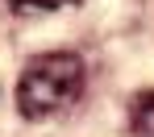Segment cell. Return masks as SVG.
I'll return each mask as SVG.
<instances>
[{
  "mask_svg": "<svg viewBox=\"0 0 154 137\" xmlns=\"http://www.w3.org/2000/svg\"><path fill=\"white\" fill-rule=\"evenodd\" d=\"M133 133L154 137V91H142L137 104H133Z\"/></svg>",
  "mask_w": 154,
  "mask_h": 137,
  "instance_id": "obj_2",
  "label": "cell"
},
{
  "mask_svg": "<svg viewBox=\"0 0 154 137\" xmlns=\"http://www.w3.org/2000/svg\"><path fill=\"white\" fill-rule=\"evenodd\" d=\"M8 4H17V8H63L71 0H8Z\"/></svg>",
  "mask_w": 154,
  "mask_h": 137,
  "instance_id": "obj_3",
  "label": "cell"
},
{
  "mask_svg": "<svg viewBox=\"0 0 154 137\" xmlns=\"http://www.w3.org/2000/svg\"><path fill=\"white\" fill-rule=\"evenodd\" d=\"M83 96V62L79 54H38L25 62L21 79H17V108L29 121H46L54 112L71 108Z\"/></svg>",
  "mask_w": 154,
  "mask_h": 137,
  "instance_id": "obj_1",
  "label": "cell"
}]
</instances>
